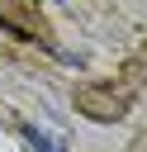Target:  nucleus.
<instances>
[]
</instances>
